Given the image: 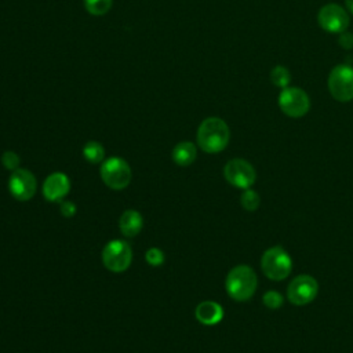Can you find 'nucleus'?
I'll list each match as a JSON object with an SVG mask.
<instances>
[{
  "label": "nucleus",
  "instance_id": "3",
  "mask_svg": "<svg viewBox=\"0 0 353 353\" xmlns=\"http://www.w3.org/2000/svg\"><path fill=\"white\" fill-rule=\"evenodd\" d=\"M261 269L270 280H284L292 269L291 256L280 245L270 247L262 254Z\"/></svg>",
  "mask_w": 353,
  "mask_h": 353
},
{
  "label": "nucleus",
  "instance_id": "6",
  "mask_svg": "<svg viewBox=\"0 0 353 353\" xmlns=\"http://www.w3.org/2000/svg\"><path fill=\"white\" fill-rule=\"evenodd\" d=\"M132 261L131 247L123 240H112L102 250V263L113 273H121L128 269Z\"/></svg>",
  "mask_w": 353,
  "mask_h": 353
},
{
  "label": "nucleus",
  "instance_id": "8",
  "mask_svg": "<svg viewBox=\"0 0 353 353\" xmlns=\"http://www.w3.org/2000/svg\"><path fill=\"white\" fill-rule=\"evenodd\" d=\"M319 292V284L314 277L309 274L296 276L287 288L288 301L295 306H303L310 303Z\"/></svg>",
  "mask_w": 353,
  "mask_h": 353
},
{
  "label": "nucleus",
  "instance_id": "12",
  "mask_svg": "<svg viewBox=\"0 0 353 353\" xmlns=\"http://www.w3.org/2000/svg\"><path fill=\"white\" fill-rule=\"evenodd\" d=\"M70 181L63 172H54L48 175L43 182V196L48 201H62L69 193Z\"/></svg>",
  "mask_w": 353,
  "mask_h": 353
},
{
  "label": "nucleus",
  "instance_id": "2",
  "mask_svg": "<svg viewBox=\"0 0 353 353\" xmlns=\"http://www.w3.org/2000/svg\"><path fill=\"white\" fill-rule=\"evenodd\" d=\"M256 285H258L256 274L247 265H239L230 269L225 281L226 292L232 299L239 302L248 301L254 295Z\"/></svg>",
  "mask_w": 353,
  "mask_h": 353
},
{
  "label": "nucleus",
  "instance_id": "20",
  "mask_svg": "<svg viewBox=\"0 0 353 353\" xmlns=\"http://www.w3.org/2000/svg\"><path fill=\"white\" fill-rule=\"evenodd\" d=\"M262 301H263L265 306H268L269 309H279V307L283 305L284 298H283V295H281L280 292H277V291H268V292L263 295Z\"/></svg>",
  "mask_w": 353,
  "mask_h": 353
},
{
  "label": "nucleus",
  "instance_id": "11",
  "mask_svg": "<svg viewBox=\"0 0 353 353\" xmlns=\"http://www.w3.org/2000/svg\"><path fill=\"white\" fill-rule=\"evenodd\" d=\"M36 188V178L30 171L25 168H17L11 172L8 179V189L14 199L26 201L34 196Z\"/></svg>",
  "mask_w": 353,
  "mask_h": 353
},
{
  "label": "nucleus",
  "instance_id": "21",
  "mask_svg": "<svg viewBox=\"0 0 353 353\" xmlns=\"http://www.w3.org/2000/svg\"><path fill=\"white\" fill-rule=\"evenodd\" d=\"M1 164H3L7 170L14 171V170H17L18 165H19V156H18L15 152H12V150H7V152H4V153L1 154Z\"/></svg>",
  "mask_w": 353,
  "mask_h": 353
},
{
  "label": "nucleus",
  "instance_id": "4",
  "mask_svg": "<svg viewBox=\"0 0 353 353\" xmlns=\"http://www.w3.org/2000/svg\"><path fill=\"white\" fill-rule=\"evenodd\" d=\"M328 91L338 102L353 99V68L342 63L336 65L328 74Z\"/></svg>",
  "mask_w": 353,
  "mask_h": 353
},
{
  "label": "nucleus",
  "instance_id": "15",
  "mask_svg": "<svg viewBox=\"0 0 353 353\" xmlns=\"http://www.w3.org/2000/svg\"><path fill=\"white\" fill-rule=\"evenodd\" d=\"M196 154H197V149L194 146V143L189 142V141H183V142H179L174 146L172 149V160L178 164V165H189L194 161L196 159Z\"/></svg>",
  "mask_w": 353,
  "mask_h": 353
},
{
  "label": "nucleus",
  "instance_id": "22",
  "mask_svg": "<svg viewBox=\"0 0 353 353\" xmlns=\"http://www.w3.org/2000/svg\"><path fill=\"white\" fill-rule=\"evenodd\" d=\"M145 259H146V262H148L149 265H152V266H159V265H161V263L164 262V254H163L161 250L153 247V248H149V250L146 251Z\"/></svg>",
  "mask_w": 353,
  "mask_h": 353
},
{
  "label": "nucleus",
  "instance_id": "23",
  "mask_svg": "<svg viewBox=\"0 0 353 353\" xmlns=\"http://www.w3.org/2000/svg\"><path fill=\"white\" fill-rule=\"evenodd\" d=\"M338 41H339V46H341L342 48H346V50L353 48V34L349 33V32H346V30L342 32V33H339Z\"/></svg>",
  "mask_w": 353,
  "mask_h": 353
},
{
  "label": "nucleus",
  "instance_id": "19",
  "mask_svg": "<svg viewBox=\"0 0 353 353\" xmlns=\"http://www.w3.org/2000/svg\"><path fill=\"white\" fill-rule=\"evenodd\" d=\"M240 203H241V205H243L247 211H255V210L259 207L261 197H259V194H258L255 190L247 189V190L241 194Z\"/></svg>",
  "mask_w": 353,
  "mask_h": 353
},
{
  "label": "nucleus",
  "instance_id": "13",
  "mask_svg": "<svg viewBox=\"0 0 353 353\" xmlns=\"http://www.w3.org/2000/svg\"><path fill=\"white\" fill-rule=\"evenodd\" d=\"M196 319L204 325H214L219 323L223 317V309L219 303L214 301H204L197 305L194 310Z\"/></svg>",
  "mask_w": 353,
  "mask_h": 353
},
{
  "label": "nucleus",
  "instance_id": "5",
  "mask_svg": "<svg viewBox=\"0 0 353 353\" xmlns=\"http://www.w3.org/2000/svg\"><path fill=\"white\" fill-rule=\"evenodd\" d=\"M101 178L110 189H124L131 181V168L121 157H109L101 165Z\"/></svg>",
  "mask_w": 353,
  "mask_h": 353
},
{
  "label": "nucleus",
  "instance_id": "9",
  "mask_svg": "<svg viewBox=\"0 0 353 353\" xmlns=\"http://www.w3.org/2000/svg\"><path fill=\"white\" fill-rule=\"evenodd\" d=\"M223 175L230 185L240 189H248L256 179L254 167L243 159L229 160L223 168Z\"/></svg>",
  "mask_w": 353,
  "mask_h": 353
},
{
  "label": "nucleus",
  "instance_id": "7",
  "mask_svg": "<svg viewBox=\"0 0 353 353\" xmlns=\"http://www.w3.org/2000/svg\"><path fill=\"white\" fill-rule=\"evenodd\" d=\"M279 106L290 117H302L310 109V99L302 88L285 87L279 95Z\"/></svg>",
  "mask_w": 353,
  "mask_h": 353
},
{
  "label": "nucleus",
  "instance_id": "16",
  "mask_svg": "<svg viewBox=\"0 0 353 353\" xmlns=\"http://www.w3.org/2000/svg\"><path fill=\"white\" fill-rule=\"evenodd\" d=\"M83 156L88 163L97 164L101 163L105 157V149L103 146L97 141H90L83 148Z\"/></svg>",
  "mask_w": 353,
  "mask_h": 353
},
{
  "label": "nucleus",
  "instance_id": "14",
  "mask_svg": "<svg viewBox=\"0 0 353 353\" xmlns=\"http://www.w3.org/2000/svg\"><path fill=\"white\" fill-rule=\"evenodd\" d=\"M119 226H120V230H121L123 236L134 237L141 232V229L143 226V219H142V216L138 211L127 210L121 214L120 221H119Z\"/></svg>",
  "mask_w": 353,
  "mask_h": 353
},
{
  "label": "nucleus",
  "instance_id": "10",
  "mask_svg": "<svg viewBox=\"0 0 353 353\" xmlns=\"http://www.w3.org/2000/svg\"><path fill=\"white\" fill-rule=\"evenodd\" d=\"M317 22L328 33H342L349 26L347 12L338 4L330 3L323 6L317 14Z\"/></svg>",
  "mask_w": 353,
  "mask_h": 353
},
{
  "label": "nucleus",
  "instance_id": "17",
  "mask_svg": "<svg viewBox=\"0 0 353 353\" xmlns=\"http://www.w3.org/2000/svg\"><path fill=\"white\" fill-rule=\"evenodd\" d=\"M270 80L276 87L285 88V87H288V84L291 81V73L285 66L277 65L270 72Z\"/></svg>",
  "mask_w": 353,
  "mask_h": 353
},
{
  "label": "nucleus",
  "instance_id": "18",
  "mask_svg": "<svg viewBox=\"0 0 353 353\" xmlns=\"http://www.w3.org/2000/svg\"><path fill=\"white\" fill-rule=\"evenodd\" d=\"M113 0H84V7L91 15H105L112 8Z\"/></svg>",
  "mask_w": 353,
  "mask_h": 353
},
{
  "label": "nucleus",
  "instance_id": "25",
  "mask_svg": "<svg viewBox=\"0 0 353 353\" xmlns=\"http://www.w3.org/2000/svg\"><path fill=\"white\" fill-rule=\"evenodd\" d=\"M345 4H346V8L353 14V0H345Z\"/></svg>",
  "mask_w": 353,
  "mask_h": 353
},
{
  "label": "nucleus",
  "instance_id": "1",
  "mask_svg": "<svg viewBox=\"0 0 353 353\" xmlns=\"http://www.w3.org/2000/svg\"><path fill=\"white\" fill-rule=\"evenodd\" d=\"M230 138L228 124L219 117H207L197 128V143L205 153L222 152Z\"/></svg>",
  "mask_w": 353,
  "mask_h": 353
},
{
  "label": "nucleus",
  "instance_id": "24",
  "mask_svg": "<svg viewBox=\"0 0 353 353\" xmlns=\"http://www.w3.org/2000/svg\"><path fill=\"white\" fill-rule=\"evenodd\" d=\"M61 212L63 216L70 218L76 214V205L72 201H62L61 203Z\"/></svg>",
  "mask_w": 353,
  "mask_h": 353
}]
</instances>
